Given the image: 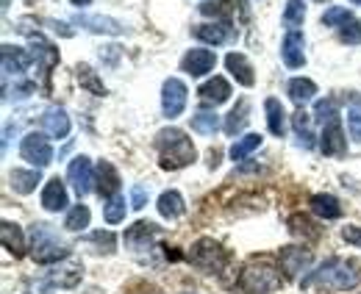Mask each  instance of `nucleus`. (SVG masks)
<instances>
[{
    "mask_svg": "<svg viewBox=\"0 0 361 294\" xmlns=\"http://www.w3.org/2000/svg\"><path fill=\"white\" fill-rule=\"evenodd\" d=\"M283 286V278H281V269L270 264L267 258H253L239 281H236V289L242 294H267V292H278Z\"/></svg>",
    "mask_w": 361,
    "mask_h": 294,
    "instance_id": "nucleus-3",
    "label": "nucleus"
},
{
    "mask_svg": "<svg viewBox=\"0 0 361 294\" xmlns=\"http://www.w3.org/2000/svg\"><path fill=\"white\" fill-rule=\"evenodd\" d=\"M156 236H159V225L156 222H136L134 228L126 231V247H131V250H150Z\"/></svg>",
    "mask_w": 361,
    "mask_h": 294,
    "instance_id": "nucleus-12",
    "label": "nucleus"
},
{
    "mask_svg": "<svg viewBox=\"0 0 361 294\" xmlns=\"http://www.w3.org/2000/svg\"><path fill=\"white\" fill-rule=\"evenodd\" d=\"M147 206V189L145 186H134L131 189V209H145Z\"/></svg>",
    "mask_w": 361,
    "mask_h": 294,
    "instance_id": "nucleus-44",
    "label": "nucleus"
},
{
    "mask_svg": "<svg viewBox=\"0 0 361 294\" xmlns=\"http://www.w3.org/2000/svg\"><path fill=\"white\" fill-rule=\"evenodd\" d=\"M348 128H350V136L361 142V109H353L350 114H348Z\"/></svg>",
    "mask_w": 361,
    "mask_h": 294,
    "instance_id": "nucleus-43",
    "label": "nucleus"
},
{
    "mask_svg": "<svg viewBox=\"0 0 361 294\" xmlns=\"http://www.w3.org/2000/svg\"><path fill=\"white\" fill-rule=\"evenodd\" d=\"M309 267H312V250H303V247H283L281 250V269L286 275L298 278Z\"/></svg>",
    "mask_w": 361,
    "mask_h": 294,
    "instance_id": "nucleus-13",
    "label": "nucleus"
},
{
    "mask_svg": "<svg viewBox=\"0 0 361 294\" xmlns=\"http://www.w3.org/2000/svg\"><path fill=\"white\" fill-rule=\"evenodd\" d=\"M361 283V267L356 261H345V258H328L325 264H319L314 272H309L303 278V289L322 286V289H334V292H350Z\"/></svg>",
    "mask_w": 361,
    "mask_h": 294,
    "instance_id": "nucleus-1",
    "label": "nucleus"
},
{
    "mask_svg": "<svg viewBox=\"0 0 361 294\" xmlns=\"http://www.w3.org/2000/svg\"><path fill=\"white\" fill-rule=\"evenodd\" d=\"M186 86L180 78H167L164 86H161V111H164V117H180L183 114V109H186Z\"/></svg>",
    "mask_w": 361,
    "mask_h": 294,
    "instance_id": "nucleus-7",
    "label": "nucleus"
},
{
    "mask_svg": "<svg viewBox=\"0 0 361 294\" xmlns=\"http://www.w3.org/2000/svg\"><path fill=\"white\" fill-rule=\"evenodd\" d=\"M31 239H34V247L31 255L37 264H56L61 258H67V245L59 239V233L50 228V225H34L31 231Z\"/></svg>",
    "mask_w": 361,
    "mask_h": 294,
    "instance_id": "nucleus-4",
    "label": "nucleus"
},
{
    "mask_svg": "<svg viewBox=\"0 0 361 294\" xmlns=\"http://www.w3.org/2000/svg\"><path fill=\"white\" fill-rule=\"evenodd\" d=\"M20 156H23V161H28V164H34L37 169H42L53 161V147H50L45 133L31 130L23 139V145H20Z\"/></svg>",
    "mask_w": 361,
    "mask_h": 294,
    "instance_id": "nucleus-6",
    "label": "nucleus"
},
{
    "mask_svg": "<svg viewBox=\"0 0 361 294\" xmlns=\"http://www.w3.org/2000/svg\"><path fill=\"white\" fill-rule=\"evenodd\" d=\"M75 23L81 28H87V31H94V34H111V37L126 34V25L123 23H117L111 17H100V14H78Z\"/></svg>",
    "mask_w": 361,
    "mask_h": 294,
    "instance_id": "nucleus-15",
    "label": "nucleus"
},
{
    "mask_svg": "<svg viewBox=\"0 0 361 294\" xmlns=\"http://www.w3.org/2000/svg\"><path fill=\"white\" fill-rule=\"evenodd\" d=\"M289 225H292V233H295V236H306V239H317V236H319L317 225L309 216H303V214L289 216Z\"/></svg>",
    "mask_w": 361,
    "mask_h": 294,
    "instance_id": "nucleus-34",
    "label": "nucleus"
},
{
    "mask_svg": "<svg viewBox=\"0 0 361 294\" xmlns=\"http://www.w3.org/2000/svg\"><path fill=\"white\" fill-rule=\"evenodd\" d=\"M156 150L161 159V169H180L195 161V145L178 128H164L156 133Z\"/></svg>",
    "mask_w": 361,
    "mask_h": 294,
    "instance_id": "nucleus-2",
    "label": "nucleus"
},
{
    "mask_svg": "<svg viewBox=\"0 0 361 294\" xmlns=\"http://www.w3.org/2000/svg\"><path fill=\"white\" fill-rule=\"evenodd\" d=\"M350 3H353V6H361V0H350Z\"/></svg>",
    "mask_w": 361,
    "mask_h": 294,
    "instance_id": "nucleus-47",
    "label": "nucleus"
},
{
    "mask_svg": "<svg viewBox=\"0 0 361 294\" xmlns=\"http://www.w3.org/2000/svg\"><path fill=\"white\" fill-rule=\"evenodd\" d=\"M245 123H247V103L245 100H239V106L228 114V120H226V133L228 136H236L242 128H245Z\"/></svg>",
    "mask_w": 361,
    "mask_h": 294,
    "instance_id": "nucleus-33",
    "label": "nucleus"
},
{
    "mask_svg": "<svg viewBox=\"0 0 361 294\" xmlns=\"http://www.w3.org/2000/svg\"><path fill=\"white\" fill-rule=\"evenodd\" d=\"M78 84L84 86V89H90L92 94H106V86L97 81V75L92 73V67H87V64H78Z\"/></svg>",
    "mask_w": 361,
    "mask_h": 294,
    "instance_id": "nucleus-37",
    "label": "nucleus"
},
{
    "mask_svg": "<svg viewBox=\"0 0 361 294\" xmlns=\"http://www.w3.org/2000/svg\"><path fill=\"white\" fill-rule=\"evenodd\" d=\"M90 219H92V214L87 206H73V211L67 214V219H64V228L67 231H84V228H90Z\"/></svg>",
    "mask_w": 361,
    "mask_h": 294,
    "instance_id": "nucleus-32",
    "label": "nucleus"
},
{
    "mask_svg": "<svg viewBox=\"0 0 361 294\" xmlns=\"http://www.w3.org/2000/svg\"><path fill=\"white\" fill-rule=\"evenodd\" d=\"M70 206V197H67V189L59 178H50L45 183V192H42V209L47 211H64Z\"/></svg>",
    "mask_w": 361,
    "mask_h": 294,
    "instance_id": "nucleus-18",
    "label": "nucleus"
},
{
    "mask_svg": "<svg viewBox=\"0 0 361 294\" xmlns=\"http://www.w3.org/2000/svg\"><path fill=\"white\" fill-rule=\"evenodd\" d=\"M31 44H34V59H39L42 75H47V73L59 64V50L47 42L42 34H31Z\"/></svg>",
    "mask_w": 361,
    "mask_h": 294,
    "instance_id": "nucleus-19",
    "label": "nucleus"
},
{
    "mask_svg": "<svg viewBox=\"0 0 361 294\" xmlns=\"http://www.w3.org/2000/svg\"><path fill=\"white\" fill-rule=\"evenodd\" d=\"M353 20V14L348 11V8H342V6H331L325 14H322V25H328V28H342L345 23H350Z\"/></svg>",
    "mask_w": 361,
    "mask_h": 294,
    "instance_id": "nucleus-35",
    "label": "nucleus"
},
{
    "mask_svg": "<svg viewBox=\"0 0 361 294\" xmlns=\"http://www.w3.org/2000/svg\"><path fill=\"white\" fill-rule=\"evenodd\" d=\"M303 20H306V3L303 0H286L283 23L286 25H303Z\"/></svg>",
    "mask_w": 361,
    "mask_h": 294,
    "instance_id": "nucleus-36",
    "label": "nucleus"
},
{
    "mask_svg": "<svg viewBox=\"0 0 361 294\" xmlns=\"http://www.w3.org/2000/svg\"><path fill=\"white\" fill-rule=\"evenodd\" d=\"M92 0H73V6H78V8H84V6H90Z\"/></svg>",
    "mask_w": 361,
    "mask_h": 294,
    "instance_id": "nucleus-46",
    "label": "nucleus"
},
{
    "mask_svg": "<svg viewBox=\"0 0 361 294\" xmlns=\"http://www.w3.org/2000/svg\"><path fill=\"white\" fill-rule=\"evenodd\" d=\"M200 11L203 14H223V17H228V11H231V6H228V0H206L203 6H200Z\"/></svg>",
    "mask_w": 361,
    "mask_h": 294,
    "instance_id": "nucleus-42",
    "label": "nucleus"
},
{
    "mask_svg": "<svg viewBox=\"0 0 361 294\" xmlns=\"http://www.w3.org/2000/svg\"><path fill=\"white\" fill-rule=\"evenodd\" d=\"M67 180L73 183V189H75V195L78 197H84V195H90L92 183H94V178H92V161L87 156H78V159H73L70 161V167H67Z\"/></svg>",
    "mask_w": 361,
    "mask_h": 294,
    "instance_id": "nucleus-9",
    "label": "nucleus"
},
{
    "mask_svg": "<svg viewBox=\"0 0 361 294\" xmlns=\"http://www.w3.org/2000/svg\"><path fill=\"white\" fill-rule=\"evenodd\" d=\"M189 261H192L197 269L209 272V275H220L228 264V252L223 250L214 239L203 236V239H197V242L192 245V250H189Z\"/></svg>",
    "mask_w": 361,
    "mask_h": 294,
    "instance_id": "nucleus-5",
    "label": "nucleus"
},
{
    "mask_svg": "<svg viewBox=\"0 0 361 294\" xmlns=\"http://www.w3.org/2000/svg\"><path fill=\"white\" fill-rule=\"evenodd\" d=\"M259 145H262V136H259V133H247V136H242V139L233 142V147H231V159H233V161H245Z\"/></svg>",
    "mask_w": 361,
    "mask_h": 294,
    "instance_id": "nucleus-29",
    "label": "nucleus"
},
{
    "mask_svg": "<svg viewBox=\"0 0 361 294\" xmlns=\"http://www.w3.org/2000/svg\"><path fill=\"white\" fill-rule=\"evenodd\" d=\"M319 150H322L325 156H336V159L348 153V136H345V128H342V120H339V117L325 125L322 136H319Z\"/></svg>",
    "mask_w": 361,
    "mask_h": 294,
    "instance_id": "nucleus-8",
    "label": "nucleus"
},
{
    "mask_svg": "<svg viewBox=\"0 0 361 294\" xmlns=\"http://www.w3.org/2000/svg\"><path fill=\"white\" fill-rule=\"evenodd\" d=\"M42 128L47 130V136H53V139H67V133H70V117H67V111L59 109V106L47 109L45 114H42Z\"/></svg>",
    "mask_w": 361,
    "mask_h": 294,
    "instance_id": "nucleus-17",
    "label": "nucleus"
},
{
    "mask_svg": "<svg viewBox=\"0 0 361 294\" xmlns=\"http://www.w3.org/2000/svg\"><path fill=\"white\" fill-rule=\"evenodd\" d=\"M0 242H3V247L11 252L14 258H20L25 252V233H23V228L8 222V219L0 225Z\"/></svg>",
    "mask_w": 361,
    "mask_h": 294,
    "instance_id": "nucleus-20",
    "label": "nucleus"
},
{
    "mask_svg": "<svg viewBox=\"0 0 361 294\" xmlns=\"http://www.w3.org/2000/svg\"><path fill=\"white\" fill-rule=\"evenodd\" d=\"M286 92H289L292 103L303 106V103H309V100L317 94V84L314 81H309V78H292L289 86H286Z\"/></svg>",
    "mask_w": 361,
    "mask_h": 294,
    "instance_id": "nucleus-28",
    "label": "nucleus"
},
{
    "mask_svg": "<svg viewBox=\"0 0 361 294\" xmlns=\"http://www.w3.org/2000/svg\"><path fill=\"white\" fill-rule=\"evenodd\" d=\"M226 67H228V73L236 78V84H242V86H253V84H256L253 67H250V61H247L242 53H228V56H226Z\"/></svg>",
    "mask_w": 361,
    "mask_h": 294,
    "instance_id": "nucleus-21",
    "label": "nucleus"
},
{
    "mask_svg": "<svg viewBox=\"0 0 361 294\" xmlns=\"http://www.w3.org/2000/svg\"><path fill=\"white\" fill-rule=\"evenodd\" d=\"M339 39L348 44H361V23L356 20V17L339 28Z\"/></svg>",
    "mask_w": 361,
    "mask_h": 294,
    "instance_id": "nucleus-40",
    "label": "nucleus"
},
{
    "mask_svg": "<svg viewBox=\"0 0 361 294\" xmlns=\"http://www.w3.org/2000/svg\"><path fill=\"white\" fill-rule=\"evenodd\" d=\"M264 111H267V125H270L272 136H283L286 133V111H283L281 100L267 97L264 100Z\"/></svg>",
    "mask_w": 361,
    "mask_h": 294,
    "instance_id": "nucleus-25",
    "label": "nucleus"
},
{
    "mask_svg": "<svg viewBox=\"0 0 361 294\" xmlns=\"http://www.w3.org/2000/svg\"><path fill=\"white\" fill-rule=\"evenodd\" d=\"M197 94H200L203 103H214V106H220V103H226L228 97H231V84H228L226 78L214 75L212 81H206V84L197 89Z\"/></svg>",
    "mask_w": 361,
    "mask_h": 294,
    "instance_id": "nucleus-22",
    "label": "nucleus"
},
{
    "mask_svg": "<svg viewBox=\"0 0 361 294\" xmlns=\"http://www.w3.org/2000/svg\"><path fill=\"white\" fill-rule=\"evenodd\" d=\"M309 203H312V211L322 219H339L342 216V206L334 195H314Z\"/></svg>",
    "mask_w": 361,
    "mask_h": 294,
    "instance_id": "nucleus-27",
    "label": "nucleus"
},
{
    "mask_svg": "<svg viewBox=\"0 0 361 294\" xmlns=\"http://www.w3.org/2000/svg\"><path fill=\"white\" fill-rule=\"evenodd\" d=\"M183 211H186V206H183L180 192L167 189V192H161V195H159V214H161L164 219H178Z\"/></svg>",
    "mask_w": 361,
    "mask_h": 294,
    "instance_id": "nucleus-26",
    "label": "nucleus"
},
{
    "mask_svg": "<svg viewBox=\"0 0 361 294\" xmlns=\"http://www.w3.org/2000/svg\"><path fill=\"white\" fill-rule=\"evenodd\" d=\"M94 192L100 195V197H114V195H120V175H117V169L111 167L109 161H100L97 164V178H94Z\"/></svg>",
    "mask_w": 361,
    "mask_h": 294,
    "instance_id": "nucleus-16",
    "label": "nucleus"
},
{
    "mask_svg": "<svg viewBox=\"0 0 361 294\" xmlns=\"http://www.w3.org/2000/svg\"><path fill=\"white\" fill-rule=\"evenodd\" d=\"M317 3H325V0H317Z\"/></svg>",
    "mask_w": 361,
    "mask_h": 294,
    "instance_id": "nucleus-48",
    "label": "nucleus"
},
{
    "mask_svg": "<svg viewBox=\"0 0 361 294\" xmlns=\"http://www.w3.org/2000/svg\"><path fill=\"white\" fill-rule=\"evenodd\" d=\"M192 130H197L203 136H214L220 130V117L214 111H197L192 117Z\"/></svg>",
    "mask_w": 361,
    "mask_h": 294,
    "instance_id": "nucleus-30",
    "label": "nucleus"
},
{
    "mask_svg": "<svg viewBox=\"0 0 361 294\" xmlns=\"http://www.w3.org/2000/svg\"><path fill=\"white\" fill-rule=\"evenodd\" d=\"M34 61V53L23 50V47H14V44H3V73L6 75H20L31 67Z\"/></svg>",
    "mask_w": 361,
    "mask_h": 294,
    "instance_id": "nucleus-14",
    "label": "nucleus"
},
{
    "mask_svg": "<svg viewBox=\"0 0 361 294\" xmlns=\"http://www.w3.org/2000/svg\"><path fill=\"white\" fill-rule=\"evenodd\" d=\"M214 64H217V56H214L212 50H203V47H195V50H189V53L180 59V70L189 73L192 78H200V75L212 73Z\"/></svg>",
    "mask_w": 361,
    "mask_h": 294,
    "instance_id": "nucleus-10",
    "label": "nucleus"
},
{
    "mask_svg": "<svg viewBox=\"0 0 361 294\" xmlns=\"http://www.w3.org/2000/svg\"><path fill=\"white\" fill-rule=\"evenodd\" d=\"M303 47H306V39H303L300 31H289V34L283 37V42H281V56H283L286 67L300 70V67L306 64V53H303Z\"/></svg>",
    "mask_w": 361,
    "mask_h": 294,
    "instance_id": "nucleus-11",
    "label": "nucleus"
},
{
    "mask_svg": "<svg viewBox=\"0 0 361 294\" xmlns=\"http://www.w3.org/2000/svg\"><path fill=\"white\" fill-rule=\"evenodd\" d=\"M314 117L319 120V123H331V120H336V117H339V114H336V100H331V97L317 100Z\"/></svg>",
    "mask_w": 361,
    "mask_h": 294,
    "instance_id": "nucleus-39",
    "label": "nucleus"
},
{
    "mask_svg": "<svg viewBox=\"0 0 361 294\" xmlns=\"http://www.w3.org/2000/svg\"><path fill=\"white\" fill-rule=\"evenodd\" d=\"M90 242H92V245H97L103 252H111V250H114V245H117L114 233H109V231H97V233H92Z\"/></svg>",
    "mask_w": 361,
    "mask_h": 294,
    "instance_id": "nucleus-41",
    "label": "nucleus"
},
{
    "mask_svg": "<svg viewBox=\"0 0 361 294\" xmlns=\"http://www.w3.org/2000/svg\"><path fill=\"white\" fill-rule=\"evenodd\" d=\"M103 216H106V222H109V225L123 222V219H126V197H123V195L109 197V200H106V206H103Z\"/></svg>",
    "mask_w": 361,
    "mask_h": 294,
    "instance_id": "nucleus-31",
    "label": "nucleus"
},
{
    "mask_svg": "<svg viewBox=\"0 0 361 294\" xmlns=\"http://www.w3.org/2000/svg\"><path fill=\"white\" fill-rule=\"evenodd\" d=\"M342 239H345L348 245H356V247H361V228H356V225H348V228L342 231Z\"/></svg>",
    "mask_w": 361,
    "mask_h": 294,
    "instance_id": "nucleus-45",
    "label": "nucleus"
},
{
    "mask_svg": "<svg viewBox=\"0 0 361 294\" xmlns=\"http://www.w3.org/2000/svg\"><path fill=\"white\" fill-rule=\"evenodd\" d=\"M183 294H189V292H183Z\"/></svg>",
    "mask_w": 361,
    "mask_h": 294,
    "instance_id": "nucleus-49",
    "label": "nucleus"
},
{
    "mask_svg": "<svg viewBox=\"0 0 361 294\" xmlns=\"http://www.w3.org/2000/svg\"><path fill=\"white\" fill-rule=\"evenodd\" d=\"M195 37H197L200 42L223 44L233 37V31H231L228 23H214V25H197V28H195Z\"/></svg>",
    "mask_w": 361,
    "mask_h": 294,
    "instance_id": "nucleus-24",
    "label": "nucleus"
},
{
    "mask_svg": "<svg viewBox=\"0 0 361 294\" xmlns=\"http://www.w3.org/2000/svg\"><path fill=\"white\" fill-rule=\"evenodd\" d=\"M8 180H11V189L20 192V195H31L37 189V183L42 180L39 169H11L8 172Z\"/></svg>",
    "mask_w": 361,
    "mask_h": 294,
    "instance_id": "nucleus-23",
    "label": "nucleus"
},
{
    "mask_svg": "<svg viewBox=\"0 0 361 294\" xmlns=\"http://www.w3.org/2000/svg\"><path fill=\"white\" fill-rule=\"evenodd\" d=\"M292 123H295V133H298L300 145H303V147H314V133H312V128H309V117H306L303 111H298V114L292 117Z\"/></svg>",
    "mask_w": 361,
    "mask_h": 294,
    "instance_id": "nucleus-38",
    "label": "nucleus"
}]
</instances>
